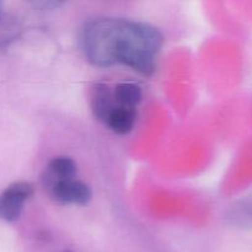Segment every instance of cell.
Wrapping results in <instances>:
<instances>
[{"label":"cell","mask_w":252,"mask_h":252,"mask_svg":"<svg viewBox=\"0 0 252 252\" xmlns=\"http://www.w3.org/2000/svg\"><path fill=\"white\" fill-rule=\"evenodd\" d=\"M81 47L93 65L123 64L143 75H152L164 36L153 25L142 21L97 17L81 30Z\"/></svg>","instance_id":"obj_1"},{"label":"cell","mask_w":252,"mask_h":252,"mask_svg":"<svg viewBox=\"0 0 252 252\" xmlns=\"http://www.w3.org/2000/svg\"><path fill=\"white\" fill-rule=\"evenodd\" d=\"M33 194V185L26 181L14 182L0 193V219L7 223L19 220L24 206Z\"/></svg>","instance_id":"obj_2"},{"label":"cell","mask_w":252,"mask_h":252,"mask_svg":"<svg viewBox=\"0 0 252 252\" xmlns=\"http://www.w3.org/2000/svg\"><path fill=\"white\" fill-rule=\"evenodd\" d=\"M47 189L52 198L62 204L86 206L93 198V192H91L90 187L75 179L54 181L47 187Z\"/></svg>","instance_id":"obj_3"},{"label":"cell","mask_w":252,"mask_h":252,"mask_svg":"<svg viewBox=\"0 0 252 252\" xmlns=\"http://www.w3.org/2000/svg\"><path fill=\"white\" fill-rule=\"evenodd\" d=\"M113 90L105 83H96L91 88L90 105L94 117L100 122L106 123L115 106Z\"/></svg>","instance_id":"obj_4"},{"label":"cell","mask_w":252,"mask_h":252,"mask_svg":"<svg viewBox=\"0 0 252 252\" xmlns=\"http://www.w3.org/2000/svg\"><path fill=\"white\" fill-rule=\"evenodd\" d=\"M78 172V165L69 157H56L48 162L47 170L42 175V184L48 187L52 182L58 180L74 179Z\"/></svg>","instance_id":"obj_5"},{"label":"cell","mask_w":252,"mask_h":252,"mask_svg":"<svg viewBox=\"0 0 252 252\" xmlns=\"http://www.w3.org/2000/svg\"><path fill=\"white\" fill-rule=\"evenodd\" d=\"M135 121H137V112L134 108L116 106L108 116L106 125L115 133L128 134L134 127Z\"/></svg>","instance_id":"obj_6"},{"label":"cell","mask_w":252,"mask_h":252,"mask_svg":"<svg viewBox=\"0 0 252 252\" xmlns=\"http://www.w3.org/2000/svg\"><path fill=\"white\" fill-rule=\"evenodd\" d=\"M143 97L142 88L135 83H120L113 89V98L117 106L134 108L140 103Z\"/></svg>","instance_id":"obj_7"},{"label":"cell","mask_w":252,"mask_h":252,"mask_svg":"<svg viewBox=\"0 0 252 252\" xmlns=\"http://www.w3.org/2000/svg\"><path fill=\"white\" fill-rule=\"evenodd\" d=\"M229 218L236 225L252 228V196L244 199L234 207L229 213Z\"/></svg>","instance_id":"obj_8"},{"label":"cell","mask_w":252,"mask_h":252,"mask_svg":"<svg viewBox=\"0 0 252 252\" xmlns=\"http://www.w3.org/2000/svg\"><path fill=\"white\" fill-rule=\"evenodd\" d=\"M2 9H4V4L0 1V21H1V17H2Z\"/></svg>","instance_id":"obj_9"},{"label":"cell","mask_w":252,"mask_h":252,"mask_svg":"<svg viewBox=\"0 0 252 252\" xmlns=\"http://www.w3.org/2000/svg\"><path fill=\"white\" fill-rule=\"evenodd\" d=\"M63 252H71L70 250H65V251H63Z\"/></svg>","instance_id":"obj_10"}]
</instances>
